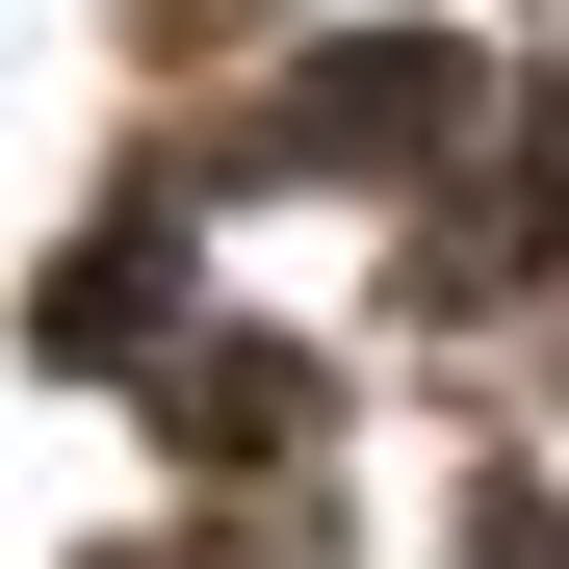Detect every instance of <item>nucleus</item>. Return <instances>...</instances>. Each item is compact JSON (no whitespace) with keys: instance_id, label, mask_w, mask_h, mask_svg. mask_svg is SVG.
Listing matches in <instances>:
<instances>
[{"instance_id":"nucleus-1","label":"nucleus","mask_w":569,"mask_h":569,"mask_svg":"<svg viewBox=\"0 0 569 569\" xmlns=\"http://www.w3.org/2000/svg\"><path fill=\"white\" fill-rule=\"evenodd\" d=\"M415 130H466V52H337L311 78V156H415Z\"/></svg>"}]
</instances>
